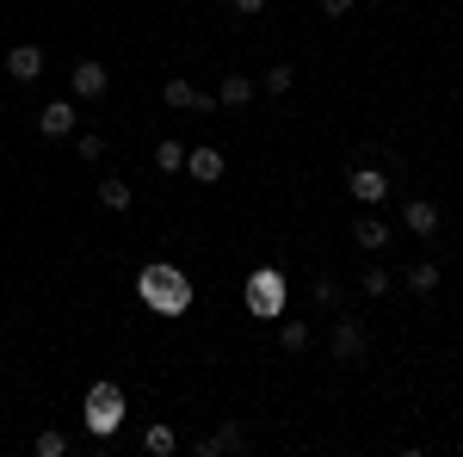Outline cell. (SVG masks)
<instances>
[{"mask_svg": "<svg viewBox=\"0 0 463 457\" xmlns=\"http://www.w3.org/2000/svg\"><path fill=\"white\" fill-rule=\"evenodd\" d=\"M235 452H248V433L235 421H222L211 439H198V457H235Z\"/></svg>", "mask_w": 463, "mask_h": 457, "instance_id": "8", "label": "cell"}, {"mask_svg": "<svg viewBox=\"0 0 463 457\" xmlns=\"http://www.w3.org/2000/svg\"><path fill=\"white\" fill-rule=\"evenodd\" d=\"M99 205H106V211H130V179L106 174L99 179Z\"/></svg>", "mask_w": 463, "mask_h": 457, "instance_id": "16", "label": "cell"}, {"mask_svg": "<svg viewBox=\"0 0 463 457\" xmlns=\"http://www.w3.org/2000/svg\"><path fill=\"white\" fill-rule=\"evenodd\" d=\"M260 87H266V93H290V87H297V69H290V62H272Z\"/></svg>", "mask_w": 463, "mask_h": 457, "instance_id": "20", "label": "cell"}, {"mask_svg": "<svg viewBox=\"0 0 463 457\" xmlns=\"http://www.w3.org/2000/svg\"><path fill=\"white\" fill-rule=\"evenodd\" d=\"M124 414H130V402H124V389L111 384V377H99V384L80 395V426H87L93 439H118Z\"/></svg>", "mask_w": 463, "mask_h": 457, "instance_id": "2", "label": "cell"}, {"mask_svg": "<svg viewBox=\"0 0 463 457\" xmlns=\"http://www.w3.org/2000/svg\"><path fill=\"white\" fill-rule=\"evenodd\" d=\"M353 242L364 247V253H377V247L390 242V223H383V216H353Z\"/></svg>", "mask_w": 463, "mask_h": 457, "instance_id": "12", "label": "cell"}, {"mask_svg": "<svg viewBox=\"0 0 463 457\" xmlns=\"http://www.w3.org/2000/svg\"><path fill=\"white\" fill-rule=\"evenodd\" d=\"M74 155H80V161H106L111 148H106V137H93V130H80V137H74Z\"/></svg>", "mask_w": 463, "mask_h": 457, "instance_id": "22", "label": "cell"}, {"mask_svg": "<svg viewBox=\"0 0 463 457\" xmlns=\"http://www.w3.org/2000/svg\"><path fill=\"white\" fill-rule=\"evenodd\" d=\"M32 452H37V457H69V433H56V426H43V433L32 439Z\"/></svg>", "mask_w": 463, "mask_h": 457, "instance_id": "18", "label": "cell"}, {"mask_svg": "<svg viewBox=\"0 0 463 457\" xmlns=\"http://www.w3.org/2000/svg\"><path fill=\"white\" fill-rule=\"evenodd\" d=\"M321 13H327V19H346V13H353V0H321Z\"/></svg>", "mask_w": 463, "mask_h": 457, "instance_id": "26", "label": "cell"}, {"mask_svg": "<svg viewBox=\"0 0 463 457\" xmlns=\"http://www.w3.org/2000/svg\"><path fill=\"white\" fill-rule=\"evenodd\" d=\"M402 279H408V290H414V297H432V290H439V266H432V260H414Z\"/></svg>", "mask_w": 463, "mask_h": 457, "instance_id": "15", "label": "cell"}, {"mask_svg": "<svg viewBox=\"0 0 463 457\" xmlns=\"http://www.w3.org/2000/svg\"><path fill=\"white\" fill-rule=\"evenodd\" d=\"M155 167L161 174H185V148L179 142H155Z\"/></svg>", "mask_w": 463, "mask_h": 457, "instance_id": "19", "label": "cell"}, {"mask_svg": "<svg viewBox=\"0 0 463 457\" xmlns=\"http://www.w3.org/2000/svg\"><path fill=\"white\" fill-rule=\"evenodd\" d=\"M216 100H222V111L248 106V100H253V81H248V74H222V87H216Z\"/></svg>", "mask_w": 463, "mask_h": 457, "instance_id": "14", "label": "cell"}, {"mask_svg": "<svg viewBox=\"0 0 463 457\" xmlns=\"http://www.w3.org/2000/svg\"><path fill=\"white\" fill-rule=\"evenodd\" d=\"M279 340H285V352H303V347H309V321H303V316L285 321V328H279Z\"/></svg>", "mask_w": 463, "mask_h": 457, "instance_id": "23", "label": "cell"}, {"mask_svg": "<svg viewBox=\"0 0 463 457\" xmlns=\"http://www.w3.org/2000/svg\"><path fill=\"white\" fill-rule=\"evenodd\" d=\"M161 100H167V106H174V111H192V100H198V87H192L185 74H174V81L161 87Z\"/></svg>", "mask_w": 463, "mask_h": 457, "instance_id": "17", "label": "cell"}, {"mask_svg": "<svg viewBox=\"0 0 463 457\" xmlns=\"http://www.w3.org/2000/svg\"><path fill=\"white\" fill-rule=\"evenodd\" d=\"M185 174L198 179V186H216V179L229 174V161H222V148H211V142H198V148H185Z\"/></svg>", "mask_w": 463, "mask_h": 457, "instance_id": "6", "label": "cell"}, {"mask_svg": "<svg viewBox=\"0 0 463 457\" xmlns=\"http://www.w3.org/2000/svg\"><path fill=\"white\" fill-rule=\"evenodd\" d=\"M402 229L408 235H439V205L432 198H408L402 205Z\"/></svg>", "mask_w": 463, "mask_h": 457, "instance_id": "11", "label": "cell"}, {"mask_svg": "<svg viewBox=\"0 0 463 457\" xmlns=\"http://www.w3.org/2000/svg\"><path fill=\"white\" fill-rule=\"evenodd\" d=\"M309 297H316L321 309H334V297H340V290H334V279H316V284H309Z\"/></svg>", "mask_w": 463, "mask_h": 457, "instance_id": "24", "label": "cell"}, {"mask_svg": "<svg viewBox=\"0 0 463 457\" xmlns=\"http://www.w3.org/2000/svg\"><path fill=\"white\" fill-rule=\"evenodd\" d=\"M241 297H248V316L253 321H279V316H285V303H290V279L279 272V266H253Z\"/></svg>", "mask_w": 463, "mask_h": 457, "instance_id": "3", "label": "cell"}, {"mask_svg": "<svg viewBox=\"0 0 463 457\" xmlns=\"http://www.w3.org/2000/svg\"><path fill=\"white\" fill-rule=\"evenodd\" d=\"M137 297L148 303V316H161V321H179L192 303H198L192 279H185L179 266H167V260H148L143 272H137Z\"/></svg>", "mask_w": 463, "mask_h": 457, "instance_id": "1", "label": "cell"}, {"mask_svg": "<svg viewBox=\"0 0 463 457\" xmlns=\"http://www.w3.org/2000/svg\"><path fill=\"white\" fill-rule=\"evenodd\" d=\"M69 87H74V100H99V93L111 87V74L99 69V62H74V69H69Z\"/></svg>", "mask_w": 463, "mask_h": 457, "instance_id": "9", "label": "cell"}, {"mask_svg": "<svg viewBox=\"0 0 463 457\" xmlns=\"http://www.w3.org/2000/svg\"><path fill=\"white\" fill-rule=\"evenodd\" d=\"M358 290H364V297H383V290H390V266H364V272H358Z\"/></svg>", "mask_w": 463, "mask_h": 457, "instance_id": "21", "label": "cell"}, {"mask_svg": "<svg viewBox=\"0 0 463 457\" xmlns=\"http://www.w3.org/2000/svg\"><path fill=\"white\" fill-rule=\"evenodd\" d=\"M235 13H248V19H260V13H266V0H235Z\"/></svg>", "mask_w": 463, "mask_h": 457, "instance_id": "27", "label": "cell"}, {"mask_svg": "<svg viewBox=\"0 0 463 457\" xmlns=\"http://www.w3.org/2000/svg\"><path fill=\"white\" fill-rule=\"evenodd\" d=\"M346 192L358 205H383L390 198V174L383 167H346Z\"/></svg>", "mask_w": 463, "mask_h": 457, "instance_id": "5", "label": "cell"}, {"mask_svg": "<svg viewBox=\"0 0 463 457\" xmlns=\"http://www.w3.org/2000/svg\"><path fill=\"white\" fill-rule=\"evenodd\" d=\"M174 452H179V433H174L167 421H155V426L143 433V457H174Z\"/></svg>", "mask_w": 463, "mask_h": 457, "instance_id": "13", "label": "cell"}, {"mask_svg": "<svg viewBox=\"0 0 463 457\" xmlns=\"http://www.w3.org/2000/svg\"><path fill=\"white\" fill-rule=\"evenodd\" d=\"M6 74H13L19 87L37 81V74H43V50H37V43H13V50H6Z\"/></svg>", "mask_w": 463, "mask_h": 457, "instance_id": "10", "label": "cell"}, {"mask_svg": "<svg viewBox=\"0 0 463 457\" xmlns=\"http://www.w3.org/2000/svg\"><path fill=\"white\" fill-rule=\"evenodd\" d=\"M192 111H198V118H204V111H222V100H216V93H204V87H198V100H192Z\"/></svg>", "mask_w": 463, "mask_h": 457, "instance_id": "25", "label": "cell"}, {"mask_svg": "<svg viewBox=\"0 0 463 457\" xmlns=\"http://www.w3.org/2000/svg\"><path fill=\"white\" fill-rule=\"evenodd\" d=\"M327 347H334V358H340V365H364V352H371V340H364V321H358V316H340V321H334V340H327Z\"/></svg>", "mask_w": 463, "mask_h": 457, "instance_id": "4", "label": "cell"}, {"mask_svg": "<svg viewBox=\"0 0 463 457\" xmlns=\"http://www.w3.org/2000/svg\"><path fill=\"white\" fill-rule=\"evenodd\" d=\"M37 137H43V142L74 137V106H69V100H50V106L37 111Z\"/></svg>", "mask_w": 463, "mask_h": 457, "instance_id": "7", "label": "cell"}]
</instances>
